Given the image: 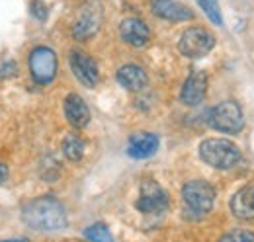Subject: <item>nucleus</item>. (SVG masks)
Wrapping results in <instances>:
<instances>
[{
    "mask_svg": "<svg viewBox=\"0 0 254 242\" xmlns=\"http://www.w3.org/2000/svg\"><path fill=\"white\" fill-rule=\"evenodd\" d=\"M63 154L72 162L80 160L84 154V141L78 135H72V133L66 135L63 139Z\"/></svg>",
    "mask_w": 254,
    "mask_h": 242,
    "instance_id": "obj_17",
    "label": "nucleus"
},
{
    "mask_svg": "<svg viewBox=\"0 0 254 242\" xmlns=\"http://www.w3.org/2000/svg\"><path fill=\"white\" fill-rule=\"evenodd\" d=\"M184 213L190 219H201L215 205V187L205 180H191L182 187Z\"/></svg>",
    "mask_w": 254,
    "mask_h": 242,
    "instance_id": "obj_2",
    "label": "nucleus"
},
{
    "mask_svg": "<svg viewBox=\"0 0 254 242\" xmlns=\"http://www.w3.org/2000/svg\"><path fill=\"white\" fill-rule=\"evenodd\" d=\"M8 178V166L4 162H0V183H4Z\"/></svg>",
    "mask_w": 254,
    "mask_h": 242,
    "instance_id": "obj_23",
    "label": "nucleus"
},
{
    "mask_svg": "<svg viewBox=\"0 0 254 242\" xmlns=\"http://www.w3.org/2000/svg\"><path fill=\"white\" fill-rule=\"evenodd\" d=\"M219 242H254V233L245 231V229H233L225 233Z\"/></svg>",
    "mask_w": 254,
    "mask_h": 242,
    "instance_id": "obj_20",
    "label": "nucleus"
},
{
    "mask_svg": "<svg viewBox=\"0 0 254 242\" xmlns=\"http://www.w3.org/2000/svg\"><path fill=\"white\" fill-rule=\"evenodd\" d=\"M0 242H30L28 239H10V241H0Z\"/></svg>",
    "mask_w": 254,
    "mask_h": 242,
    "instance_id": "obj_24",
    "label": "nucleus"
},
{
    "mask_svg": "<svg viewBox=\"0 0 254 242\" xmlns=\"http://www.w3.org/2000/svg\"><path fill=\"white\" fill-rule=\"evenodd\" d=\"M84 239H88L90 242H116L104 223H94L88 229H84Z\"/></svg>",
    "mask_w": 254,
    "mask_h": 242,
    "instance_id": "obj_18",
    "label": "nucleus"
},
{
    "mask_svg": "<svg viewBox=\"0 0 254 242\" xmlns=\"http://www.w3.org/2000/svg\"><path fill=\"white\" fill-rule=\"evenodd\" d=\"M207 125L213 127L215 131L229 133V135L239 133L245 127V116H243L241 106L231 100L217 104L207 116Z\"/></svg>",
    "mask_w": 254,
    "mask_h": 242,
    "instance_id": "obj_4",
    "label": "nucleus"
},
{
    "mask_svg": "<svg viewBox=\"0 0 254 242\" xmlns=\"http://www.w3.org/2000/svg\"><path fill=\"white\" fill-rule=\"evenodd\" d=\"M118 82L129 92H139L143 90L149 82L147 78V72L137 66V64H124L120 70H118Z\"/></svg>",
    "mask_w": 254,
    "mask_h": 242,
    "instance_id": "obj_16",
    "label": "nucleus"
},
{
    "mask_svg": "<svg viewBox=\"0 0 254 242\" xmlns=\"http://www.w3.org/2000/svg\"><path fill=\"white\" fill-rule=\"evenodd\" d=\"M215 47V37L203 28H188L180 35L178 49L188 59H201Z\"/></svg>",
    "mask_w": 254,
    "mask_h": 242,
    "instance_id": "obj_5",
    "label": "nucleus"
},
{
    "mask_svg": "<svg viewBox=\"0 0 254 242\" xmlns=\"http://www.w3.org/2000/svg\"><path fill=\"white\" fill-rule=\"evenodd\" d=\"M24 223L41 233H57L66 227V213L63 203L51 195H41L28 201L22 209Z\"/></svg>",
    "mask_w": 254,
    "mask_h": 242,
    "instance_id": "obj_1",
    "label": "nucleus"
},
{
    "mask_svg": "<svg viewBox=\"0 0 254 242\" xmlns=\"http://www.w3.org/2000/svg\"><path fill=\"white\" fill-rule=\"evenodd\" d=\"M205 92H207V74L203 70H191L190 76L186 78L182 92H180V100L184 106H197L203 102L205 98Z\"/></svg>",
    "mask_w": 254,
    "mask_h": 242,
    "instance_id": "obj_10",
    "label": "nucleus"
},
{
    "mask_svg": "<svg viewBox=\"0 0 254 242\" xmlns=\"http://www.w3.org/2000/svg\"><path fill=\"white\" fill-rule=\"evenodd\" d=\"M199 158L211 168L231 170L241 162L243 154L229 139H205L199 145Z\"/></svg>",
    "mask_w": 254,
    "mask_h": 242,
    "instance_id": "obj_3",
    "label": "nucleus"
},
{
    "mask_svg": "<svg viewBox=\"0 0 254 242\" xmlns=\"http://www.w3.org/2000/svg\"><path fill=\"white\" fill-rule=\"evenodd\" d=\"M197 6L203 10V14L207 16V20L215 26H223V16H221V8H219V2L217 0H195Z\"/></svg>",
    "mask_w": 254,
    "mask_h": 242,
    "instance_id": "obj_19",
    "label": "nucleus"
},
{
    "mask_svg": "<svg viewBox=\"0 0 254 242\" xmlns=\"http://www.w3.org/2000/svg\"><path fill=\"white\" fill-rule=\"evenodd\" d=\"M32 14L37 18V20H45L47 18V8L41 0H33L32 2Z\"/></svg>",
    "mask_w": 254,
    "mask_h": 242,
    "instance_id": "obj_21",
    "label": "nucleus"
},
{
    "mask_svg": "<svg viewBox=\"0 0 254 242\" xmlns=\"http://www.w3.org/2000/svg\"><path fill=\"white\" fill-rule=\"evenodd\" d=\"M159 145L160 141L155 133H135L127 141V154L131 158L143 160V158H149L159 151Z\"/></svg>",
    "mask_w": 254,
    "mask_h": 242,
    "instance_id": "obj_12",
    "label": "nucleus"
},
{
    "mask_svg": "<svg viewBox=\"0 0 254 242\" xmlns=\"http://www.w3.org/2000/svg\"><path fill=\"white\" fill-rule=\"evenodd\" d=\"M135 205L145 215H159L168 209V193L155 180H145L141 183V193Z\"/></svg>",
    "mask_w": 254,
    "mask_h": 242,
    "instance_id": "obj_8",
    "label": "nucleus"
},
{
    "mask_svg": "<svg viewBox=\"0 0 254 242\" xmlns=\"http://www.w3.org/2000/svg\"><path fill=\"white\" fill-rule=\"evenodd\" d=\"M231 211L237 219H254V185L241 187L231 199Z\"/></svg>",
    "mask_w": 254,
    "mask_h": 242,
    "instance_id": "obj_15",
    "label": "nucleus"
},
{
    "mask_svg": "<svg viewBox=\"0 0 254 242\" xmlns=\"http://www.w3.org/2000/svg\"><path fill=\"white\" fill-rule=\"evenodd\" d=\"M100 24H102V4L98 0H88L76 20H74V26H72V35L78 39V41H84V39H90L94 37L96 31L100 30Z\"/></svg>",
    "mask_w": 254,
    "mask_h": 242,
    "instance_id": "obj_6",
    "label": "nucleus"
},
{
    "mask_svg": "<svg viewBox=\"0 0 254 242\" xmlns=\"http://www.w3.org/2000/svg\"><path fill=\"white\" fill-rule=\"evenodd\" d=\"M120 35L122 39L133 45V47H143L147 45L149 37H151V31H149V26L139 20V18H126L120 26Z\"/></svg>",
    "mask_w": 254,
    "mask_h": 242,
    "instance_id": "obj_13",
    "label": "nucleus"
},
{
    "mask_svg": "<svg viewBox=\"0 0 254 242\" xmlns=\"http://www.w3.org/2000/svg\"><path fill=\"white\" fill-rule=\"evenodd\" d=\"M68 62H70V68H72V72L80 84H84L88 88H94L98 84L100 72H98V66H96L92 57H88L82 51H72L68 57Z\"/></svg>",
    "mask_w": 254,
    "mask_h": 242,
    "instance_id": "obj_9",
    "label": "nucleus"
},
{
    "mask_svg": "<svg viewBox=\"0 0 254 242\" xmlns=\"http://www.w3.org/2000/svg\"><path fill=\"white\" fill-rule=\"evenodd\" d=\"M64 116L66 121L76 129H82L90 123V110L78 94H68L64 98Z\"/></svg>",
    "mask_w": 254,
    "mask_h": 242,
    "instance_id": "obj_14",
    "label": "nucleus"
},
{
    "mask_svg": "<svg viewBox=\"0 0 254 242\" xmlns=\"http://www.w3.org/2000/svg\"><path fill=\"white\" fill-rule=\"evenodd\" d=\"M153 14L170 22H186L193 18V12L178 0H151Z\"/></svg>",
    "mask_w": 254,
    "mask_h": 242,
    "instance_id": "obj_11",
    "label": "nucleus"
},
{
    "mask_svg": "<svg viewBox=\"0 0 254 242\" xmlns=\"http://www.w3.org/2000/svg\"><path fill=\"white\" fill-rule=\"evenodd\" d=\"M30 72L37 84H49L57 74V55L49 47H35L30 55Z\"/></svg>",
    "mask_w": 254,
    "mask_h": 242,
    "instance_id": "obj_7",
    "label": "nucleus"
},
{
    "mask_svg": "<svg viewBox=\"0 0 254 242\" xmlns=\"http://www.w3.org/2000/svg\"><path fill=\"white\" fill-rule=\"evenodd\" d=\"M14 72H16V64H14V62L8 60V62H2V64H0V76H2V78H4V76H12Z\"/></svg>",
    "mask_w": 254,
    "mask_h": 242,
    "instance_id": "obj_22",
    "label": "nucleus"
}]
</instances>
